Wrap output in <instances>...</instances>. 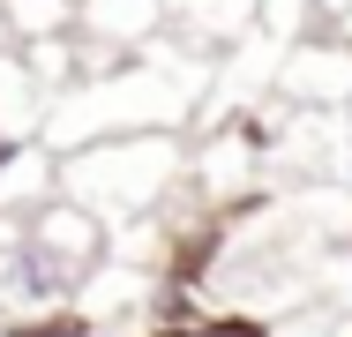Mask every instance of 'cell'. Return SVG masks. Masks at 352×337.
<instances>
[{
    "label": "cell",
    "instance_id": "cell-1",
    "mask_svg": "<svg viewBox=\"0 0 352 337\" xmlns=\"http://www.w3.org/2000/svg\"><path fill=\"white\" fill-rule=\"evenodd\" d=\"M113 225L98 210H82L75 195H53L23 217H0V300L8 307H75L90 292V277L105 270Z\"/></svg>",
    "mask_w": 352,
    "mask_h": 337
},
{
    "label": "cell",
    "instance_id": "cell-2",
    "mask_svg": "<svg viewBox=\"0 0 352 337\" xmlns=\"http://www.w3.org/2000/svg\"><path fill=\"white\" fill-rule=\"evenodd\" d=\"M180 142L165 128H142V135H105V142H82L60 157V195H75L82 210H98L105 225L120 217H142L150 202H165V188L180 180Z\"/></svg>",
    "mask_w": 352,
    "mask_h": 337
},
{
    "label": "cell",
    "instance_id": "cell-3",
    "mask_svg": "<svg viewBox=\"0 0 352 337\" xmlns=\"http://www.w3.org/2000/svg\"><path fill=\"white\" fill-rule=\"evenodd\" d=\"M278 90L292 98V105H352V45L345 38H300L292 53L278 61Z\"/></svg>",
    "mask_w": 352,
    "mask_h": 337
},
{
    "label": "cell",
    "instance_id": "cell-4",
    "mask_svg": "<svg viewBox=\"0 0 352 337\" xmlns=\"http://www.w3.org/2000/svg\"><path fill=\"white\" fill-rule=\"evenodd\" d=\"M45 120H53V90H45V75L30 67L23 45H8V53H0V135L38 142Z\"/></svg>",
    "mask_w": 352,
    "mask_h": 337
},
{
    "label": "cell",
    "instance_id": "cell-5",
    "mask_svg": "<svg viewBox=\"0 0 352 337\" xmlns=\"http://www.w3.org/2000/svg\"><path fill=\"white\" fill-rule=\"evenodd\" d=\"M0 15H8L15 45H45V38H68V30H82V0H8Z\"/></svg>",
    "mask_w": 352,
    "mask_h": 337
},
{
    "label": "cell",
    "instance_id": "cell-6",
    "mask_svg": "<svg viewBox=\"0 0 352 337\" xmlns=\"http://www.w3.org/2000/svg\"><path fill=\"white\" fill-rule=\"evenodd\" d=\"M165 0H82V38H142Z\"/></svg>",
    "mask_w": 352,
    "mask_h": 337
},
{
    "label": "cell",
    "instance_id": "cell-7",
    "mask_svg": "<svg viewBox=\"0 0 352 337\" xmlns=\"http://www.w3.org/2000/svg\"><path fill=\"white\" fill-rule=\"evenodd\" d=\"M0 8H8V0H0Z\"/></svg>",
    "mask_w": 352,
    "mask_h": 337
}]
</instances>
